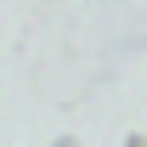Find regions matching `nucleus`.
Masks as SVG:
<instances>
[]
</instances>
